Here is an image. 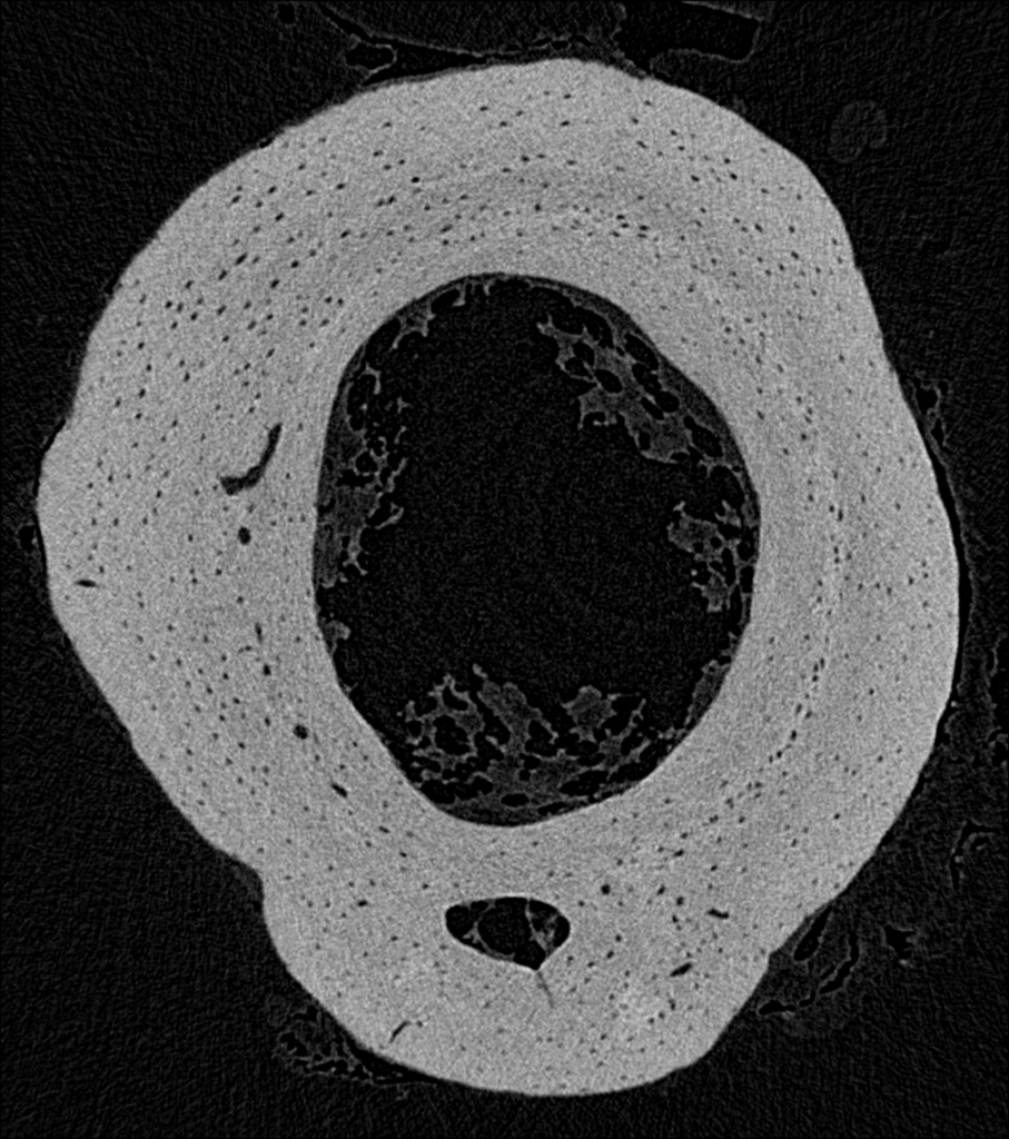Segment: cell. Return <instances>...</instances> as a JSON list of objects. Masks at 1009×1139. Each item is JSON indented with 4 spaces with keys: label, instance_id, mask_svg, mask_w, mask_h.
<instances>
[{
    "label": "cell",
    "instance_id": "obj_1",
    "mask_svg": "<svg viewBox=\"0 0 1009 1139\" xmlns=\"http://www.w3.org/2000/svg\"><path fill=\"white\" fill-rule=\"evenodd\" d=\"M521 703L491 685L476 699L451 685L426 697L407 733L415 786L449 813L478 822L524 823L566 809L570 711Z\"/></svg>",
    "mask_w": 1009,
    "mask_h": 1139
},
{
    "label": "cell",
    "instance_id": "obj_2",
    "mask_svg": "<svg viewBox=\"0 0 1009 1139\" xmlns=\"http://www.w3.org/2000/svg\"><path fill=\"white\" fill-rule=\"evenodd\" d=\"M444 923L462 945L533 971L573 934L571 921L556 907L520 895L456 903L445 911Z\"/></svg>",
    "mask_w": 1009,
    "mask_h": 1139
},
{
    "label": "cell",
    "instance_id": "obj_3",
    "mask_svg": "<svg viewBox=\"0 0 1009 1139\" xmlns=\"http://www.w3.org/2000/svg\"><path fill=\"white\" fill-rule=\"evenodd\" d=\"M916 397L922 413H931L938 407L940 394L936 387L921 386L917 389Z\"/></svg>",
    "mask_w": 1009,
    "mask_h": 1139
}]
</instances>
